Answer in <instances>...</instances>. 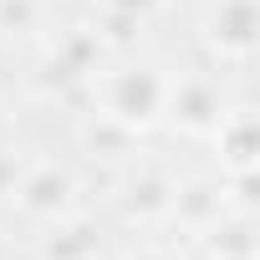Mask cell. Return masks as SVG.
<instances>
[{
    "instance_id": "6da1fadb",
    "label": "cell",
    "mask_w": 260,
    "mask_h": 260,
    "mask_svg": "<svg viewBox=\"0 0 260 260\" xmlns=\"http://www.w3.org/2000/svg\"><path fill=\"white\" fill-rule=\"evenodd\" d=\"M92 107L107 112L112 122H122L127 133H148L164 122L169 107V72L153 61H112L97 67L92 77Z\"/></svg>"
},
{
    "instance_id": "7a4b0ae2",
    "label": "cell",
    "mask_w": 260,
    "mask_h": 260,
    "mask_svg": "<svg viewBox=\"0 0 260 260\" xmlns=\"http://www.w3.org/2000/svg\"><path fill=\"white\" fill-rule=\"evenodd\" d=\"M199 31H204V46L214 51V61L245 67L255 56V36H260V0H209Z\"/></svg>"
},
{
    "instance_id": "3957f363",
    "label": "cell",
    "mask_w": 260,
    "mask_h": 260,
    "mask_svg": "<svg viewBox=\"0 0 260 260\" xmlns=\"http://www.w3.org/2000/svg\"><path fill=\"white\" fill-rule=\"evenodd\" d=\"M164 117L179 127V133L189 138H209L214 133V122L224 117V92L209 72H179L169 77V107Z\"/></svg>"
},
{
    "instance_id": "277c9868",
    "label": "cell",
    "mask_w": 260,
    "mask_h": 260,
    "mask_svg": "<svg viewBox=\"0 0 260 260\" xmlns=\"http://www.w3.org/2000/svg\"><path fill=\"white\" fill-rule=\"evenodd\" d=\"M11 199H16V209L26 219L51 224V219H61V214L77 209V179H72L67 164H31V169H21Z\"/></svg>"
},
{
    "instance_id": "5b68a950",
    "label": "cell",
    "mask_w": 260,
    "mask_h": 260,
    "mask_svg": "<svg viewBox=\"0 0 260 260\" xmlns=\"http://www.w3.org/2000/svg\"><path fill=\"white\" fill-rule=\"evenodd\" d=\"M214 153L224 174H255V153H260V127L250 107H224V117L214 122Z\"/></svg>"
},
{
    "instance_id": "8992f818",
    "label": "cell",
    "mask_w": 260,
    "mask_h": 260,
    "mask_svg": "<svg viewBox=\"0 0 260 260\" xmlns=\"http://www.w3.org/2000/svg\"><path fill=\"white\" fill-rule=\"evenodd\" d=\"M219 214H230L224 209V184L194 179V184H174L169 189V219H179L189 235H204Z\"/></svg>"
},
{
    "instance_id": "52a82bcc",
    "label": "cell",
    "mask_w": 260,
    "mask_h": 260,
    "mask_svg": "<svg viewBox=\"0 0 260 260\" xmlns=\"http://www.w3.org/2000/svg\"><path fill=\"white\" fill-rule=\"evenodd\" d=\"M41 260H97V235L87 219H51V230L41 235Z\"/></svg>"
},
{
    "instance_id": "ba28073f",
    "label": "cell",
    "mask_w": 260,
    "mask_h": 260,
    "mask_svg": "<svg viewBox=\"0 0 260 260\" xmlns=\"http://www.w3.org/2000/svg\"><path fill=\"white\" fill-rule=\"evenodd\" d=\"M77 138H82L92 153H102V158H122V153H133V143H138V133H127L122 122H112V117H107V112H97V107L82 117Z\"/></svg>"
},
{
    "instance_id": "9c48e42d",
    "label": "cell",
    "mask_w": 260,
    "mask_h": 260,
    "mask_svg": "<svg viewBox=\"0 0 260 260\" xmlns=\"http://www.w3.org/2000/svg\"><path fill=\"white\" fill-rule=\"evenodd\" d=\"M41 16H46L41 0H0V31H11V36H31Z\"/></svg>"
},
{
    "instance_id": "30bf717a",
    "label": "cell",
    "mask_w": 260,
    "mask_h": 260,
    "mask_svg": "<svg viewBox=\"0 0 260 260\" xmlns=\"http://www.w3.org/2000/svg\"><path fill=\"white\" fill-rule=\"evenodd\" d=\"M16 179H21V158L0 148V199H6V194L16 189Z\"/></svg>"
},
{
    "instance_id": "8fae6325",
    "label": "cell",
    "mask_w": 260,
    "mask_h": 260,
    "mask_svg": "<svg viewBox=\"0 0 260 260\" xmlns=\"http://www.w3.org/2000/svg\"><path fill=\"white\" fill-rule=\"evenodd\" d=\"M158 6H164V0H102V11H127V16H148Z\"/></svg>"
},
{
    "instance_id": "7c38bea8",
    "label": "cell",
    "mask_w": 260,
    "mask_h": 260,
    "mask_svg": "<svg viewBox=\"0 0 260 260\" xmlns=\"http://www.w3.org/2000/svg\"><path fill=\"white\" fill-rule=\"evenodd\" d=\"M127 260H169V255H164V250H153V245H143L138 255H127Z\"/></svg>"
},
{
    "instance_id": "4fadbf2b",
    "label": "cell",
    "mask_w": 260,
    "mask_h": 260,
    "mask_svg": "<svg viewBox=\"0 0 260 260\" xmlns=\"http://www.w3.org/2000/svg\"><path fill=\"white\" fill-rule=\"evenodd\" d=\"M0 260H11V240L6 235H0Z\"/></svg>"
},
{
    "instance_id": "5bb4252c",
    "label": "cell",
    "mask_w": 260,
    "mask_h": 260,
    "mask_svg": "<svg viewBox=\"0 0 260 260\" xmlns=\"http://www.w3.org/2000/svg\"><path fill=\"white\" fill-rule=\"evenodd\" d=\"M235 260H255V255H235Z\"/></svg>"
}]
</instances>
